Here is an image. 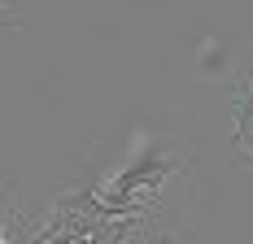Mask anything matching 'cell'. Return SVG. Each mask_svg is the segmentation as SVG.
Wrapping results in <instances>:
<instances>
[{
  "mask_svg": "<svg viewBox=\"0 0 253 244\" xmlns=\"http://www.w3.org/2000/svg\"><path fill=\"white\" fill-rule=\"evenodd\" d=\"M183 166H188V157L170 153L166 144H144L123 170L109 174L101 188H96V196H101L105 205H114V209H153L149 201H140V192H157Z\"/></svg>",
  "mask_w": 253,
  "mask_h": 244,
  "instance_id": "obj_1",
  "label": "cell"
},
{
  "mask_svg": "<svg viewBox=\"0 0 253 244\" xmlns=\"http://www.w3.org/2000/svg\"><path fill=\"white\" fill-rule=\"evenodd\" d=\"M140 227H149V218H101V222H87V244H126Z\"/></svg>",
  "mask_w": 253,
  "mask_h": 244,
  "instance_id": "obj_3",
  "label": "cell"
},
{
  "mask_svg": "<svg viewBox=\"0 0 253 244\" xmlns=\"http://www.w3.org/2000/svg\"><path fill=\"white\" fill-rule=\"evenodd\" d=\"M157 244H166V240H157Z\"/></svg>",
  "mask_w": 253,
  "mask_h": 244,
  "instance_id": "obj_6",
  "label": "cell"
},
{
  "mask_svg": "<svg viewBox=\"0 0 253 244\" xmlns=\"http://www.w3.org/2000/svg\"><path fill=\"white\" fill-rule=\"evenodd\" d=\"M75 244H87V240H75Z\"/></svg>",
  "mask_w": 253,
  "mask_h": 244,
  "instance_id": "obj_5",
  "label": "cell"
},
{
  "mask_svg": "<svg viewBox=\"0 0 253 244\" xmlns=\"http://www.w3.org/2000/svg\"><path fill=\"white\" fill-rule=\"evenodd\" d=\"M13 22V13H9V9H0V26H9Z\"/></svg>",
  "mask_w": 253,
  "mask_h": 244,
  "instance_id": "obj_4",
  "label": "cell"
},
{
  "mask_svg": "<svg viewBox=\"0 0 253 244\" xmlns=\"http://www.w3.org/2000/svg\"><path fill=\"white\" fill-rule=\"evenodd\" d=\"M231 157L240 166H253V79L240 83L236 100V135H231Z\"/></svg>",
  "mask_w": 253,
  "mask_h": 244,
  "instance_id": "obj_2",
  "label": "cell"
}]
</instances>
